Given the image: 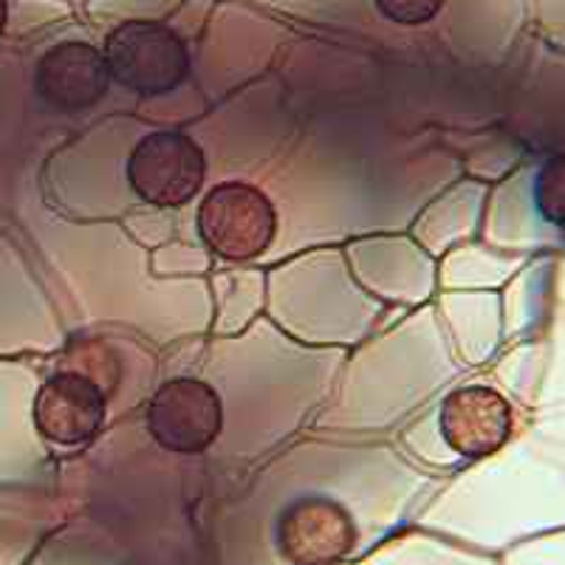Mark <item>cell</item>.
Returning a JSON list of instances; mask_svg holds the SVG:
<instances>
[{
	"instance_id": "3",
	"label": "cell",
	"mask_w": 565,
	"mask_h": 565,
	"mask_svg": "<svg viewBox=\"0 0 565 565\" xmlns=\"http://www.w3.org/2000/svg\"><path fill=\"white\" fill-rule=\"evenodd\" d=\"M206 156L193 136L181 130H156L134 148L128 159V184L141 201L164 210L184 206L201 193Z\"/></svg>"
},
{
	"instance_id": "11",
	"label": "cell",
	"mask_w": 565,
	"mask_h": 565,
	"mask_svg": "<svg viewBox=\"0 0 565 565\" xmlns=\"http://www.w3.org/2000/svg\"><path fill=\"white\" fill-rule=\"evenodd\" d=\"M7 23H9V7L7 0H0V38L7 32Z\"/></svg>"
},
{
	"instance_id": "2",
	"label": "cell",
	"mask_w": 565,
	"mask_h": 565,
	"mask_svg": "<svg viewBox=\"0 0 565 565\" xmlns=\"http://www.w3.org/2000/svg\"><path fill=\"white\" fill-rule=\"evenodd\" d=\"M199 235L212 255L246 264L264 255L277 235V210L269 195L246 181H224L199 206Z\"/></svg>"
},
{
	"instance_id": "5",
	"label": "cell",
	"mask_w": 565,
	"mask_h": 565,
	"mask_svg": "<svg viewBox=\"0 0 565 565\" xmlns=\"http://www.w3.org/2000/svg\"><path fill=\"white\" fill-rule=\"evenodd\" d=\"M110 71L97 45L63 40L34 65V97L52 114H79L103 103L110 90Z\"/></svg>"
},
{
	"instance_id": "7",
	"label": "cell",
	"mask_w": 565,
	"mask_h": 565,
	"mask_svg": "<svg viewBox=\"0 0 565 565\" xmlns=\"http://www.w3.org/2000/svg\"><path fill=\"white\" fill-rule=\"evenodd\" d=\"M356 526L331 498H302L277 521V548L291 565H334L353 552Z\"/></svg>"
},
{
	"instance_id": "4",
	"label": "cell",
	"mask_w": 565,
	"mask_h": 565,
	"mask_svg": "<svg viewBox=\"0 0 565 565\" xmlns=\"http://www.w3.org/2000/svg\"><path fill=\"white\" fill-rule=\"evenodd\" d=\"M150 438L175 456H199L224 430V405L215 387L195 376H179L156 391L148 413Z\"/></svg>"
},
{
	"instance_id": "6",
	"label": "cell",
	"mask_w": 565,
	"mask_h": 565,
	"mask_svg": "<svg viewBox=\"0 0 565 565\" xmlns=\"http://www.w3.org/2000/svg\"><path fill=\"white\" fill-rule=\"evenodd\" d=\"M108 396L79 371L52 373L34 396V427L57 447H79L103 430Z\"/></svg>"
},
{
	"instance_id": "10",
	"label": "cell",
	"mask_w": 565,
	"mask_h": 565,
	"mask_svg": "<svg viewBox=\"0 0 565 565\" xmlns=\"http://www.w3.org/2000/svg\"><path fill=\"white\" fill-rule=\"evenodd\" d=\"M382 18L393 20L398 26H422L430 23L444 9V0H373Z\"/></svg>"
},
{
	"instance_id": "9",
	"label": "cell",
	"mask_w": 565,
	"mask_h": 565,
	"mask_svg": "<svg viewBox=\"0 0 565 565\" xmlns=\"http://www.w3.org/2000/svg\"><path fill=\"white\" fill-rule=\"evenodd\" d=\"M534 204L543 221L557 230H565V153L552 159L537 170L534 179Z\"/></svg>"
},
{
	"instance_id": "1",
	"label": "cell",
	"mask_w": 565,
	"mask_h": 565,
	"mask_svg": "<svg viewBox=\"0 0 565 565\" xmlns=\"http://www.w3.org/2000/svg\"><path fill=\"white\" fill-rule=\"evenodd\" d=\"M110 79L136 97H164L190 77V49L159 20H125L105 40Z\"/></svg>"
},
{
	"instance_id": "8",
	"label": "cell",
	"mask_w": 565,
	"mask_h": 565,
	"mask_svg": "<svg viewBox=\"0 0 565 565\" xmlns=\"http://www.w3.org/2000/svg\"><path fill=\"white\" fill-rule=\"evenodd\" d=\"M512 405L487 385L450 393L441 405V436L463 458H489L503 450L512 436Z\"/></svg>"
}]
</instances>
